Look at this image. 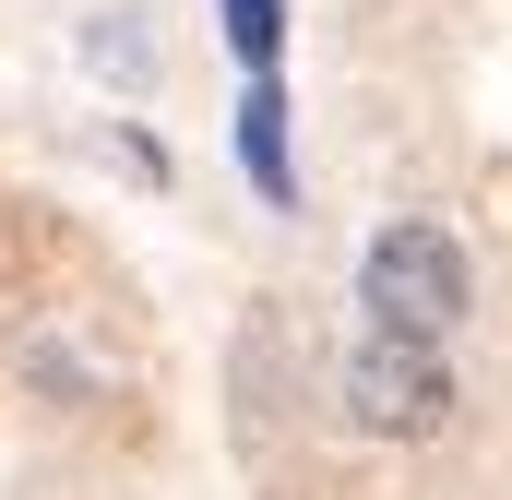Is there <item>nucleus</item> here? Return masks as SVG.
Here are the masks:
<instances>
[{
  "label": "nucleus",
  "instance_id": "nucleus-1",
  "mask_svg": "<svg viewBox=\"0 0 512 500\" xmlns=\"http://www.w3.org/2000/svg\"><path fill=\"white\" fill-rule=\"evenodd\" d=\"M453 405H465V381H453V346H441V334H382V322H370V334L334 358V417H346L358 441H441Z\"/></svg>",
  "mask_w": 512,
  "mask_h": 500
},
{
  "label": "nucleus",
  "instance_id": "nucleus-2",
  "mask_svg": "<svg viewBox=\"0 0 512 500\" xmlns=\"http://www.w3.org/2000/svg\"><path fill=\"white\" fill-rule=\"evenodd\" d=\"M358 310H370L382 334H441V346H453V322L477 310L465 239H453L441 215H393L382 239H370V262H358Z\"/></svg>",
  "mask_w": 512,
  "mask_h": 500
},
{
  "label": "nucleus",
  "instance_id": "nucleus-3",
  "mask_svg": "<svg viewBox=\"0 0 512 500\" xmlns=\"http://www.w3.org/2000/svg\"><path fill=\"white\" fill-rule=\"evenodd\" d=\"M239 167L262 179V203H298V167H286V84L251 72V96H239Z\"/></svg>",
  "mask_w": 512,
  "mask_h": 500
},
{
  "label": "nucleus",
  "instance_id": "nucleus-4",
  "mask_svg": "<svg viewBox=\"0 0 512 500\" xmlns=\"http://www.w3.org/2000/svg\"><path fill=\"white\" fill-rule=\"evenodd\" d=\"M84 60H96L108 84H155V48H143V12H96V24H84Z\"/></svg>",
  "mask_w": 512,
  "mask_h": 500
},
{
  "label": "nucleus",
  "instance_id": "nucleus-5",
  "mask_svg": "<svg viewBox=\"0 0 512 500\" xmlns=\"http://www.w3.org/2000/svg\"><path fill=\"white\" fill-rule=\"evenodd\" d=\"M215 12H227L239 72H286V0H215Z\"/></svg>",
  "mask_w": 512,
  "mask_h": 500
}]
</instances>
